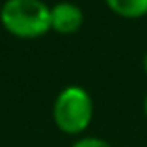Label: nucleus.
<instances>
[{"label":"nucleus","instance_id":"4","mask_svg":"<svg viewBox=\"0 0 147 147\" xmlns=\"http://www.w3.org/2000/svg\"><path fill=\"white\" fill-rule=\"evenodd\" d=\"M115 15L125 19H140L147 15V0H104Z\"/></svg>","mask_w":147,"mask_h":147},{"label":"nucleus","instance_id":"5","mask_svg":"<svg viewBox=\"0 0 147 147\" xmlns=\"http://www.w3.org/2000/svg\"><path fill=\"white\" fill-rule=\"evenodd\" d=\"M71 147H112L106 140H100V138H93V136H86L76 140Z\"/></svg>","mask_w":147,"mask_h":147},{"label":"nucleus","instance_id":"6","mask_svg":"<svg viewBox=\"0 0 147 147\" xmlns=\"http://www.w3.org/2000/svg\"><path fill=\"white\" fill-rule=\"evenodd\" d=\"M144 69H145V75H147V52H145V58H144Z\"/></svg>","mask_w":147,"mask_h":147},{"label":"nucleus","instance_id":"1","mask_svg":"<svg viewBox=\"0 0 147 147\" xmlns=\"http://www.w3.org/2000/svg\"><path fill=\"white\" fill-rule=\"evenodd\" d=\"M0 21L11 36L36 39L50 30V7L43 0H6Z\"/></svg>","mask_w":147,"mask_h":147},{"label":"nucleus","instance_id":"3","mask_svg":"<svg viewBox=\"0 0 147 147\" xmlns=\"http://www.w3.org/2000/svg\"><path fill=\"white\" fill-rule=\"evenodd\" d=\"M82 21L84 13L76 4L58 2L50 7V30L61 34V36H71V34L78 32Z\"/></svg>","mask_w":147,"mask_h":147},{"label":"nucleus","instance_id":"2","mask_svg":"<svg viewBox=\"0 0 147 147\" xmlns=\"http://www.w3.org/2000/svg\"><path fill=\"white\" fill-rule=\"evenodd\" d=\"M56 127L65 134H80L93 119V99L84 88L67 86L58 93L52 108Z\"/></svg>","mask_w":147,"mask_h":147},{"label":"nucleus","instance_id":"7","mask_svg":"<svg viewBox=\"0 0 147 147\" xmlns=\"http://www.w3.org/2000/svg\"><path fill=\"white\" fill-rule=\"evenodd\" d=\"M144 110H145V115H147V97H145V102H144Z\"/></svg>","mask_w":147,"mask_h":147},{"label":"nucleus","instance_id":"8","mask_svg":"<svg viewBox=\"0 0 147 147\" xmlns=\"http://www.w3.org/2000/svg\"><path fill=\"white\" fill-rule=\"evenodd\" d=\"M0 11H2V4H0Z\"/></svg>","mask_w":147,"mask_h":147}]
</instances>
